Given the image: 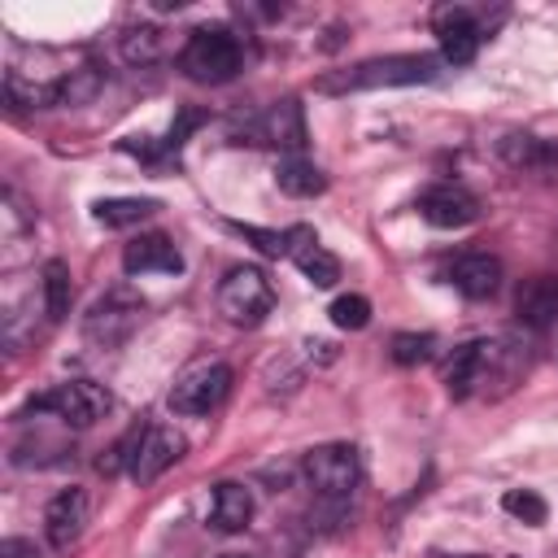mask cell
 <instances>
[{
    "label": "cell",
    "mask_w": 558,
    "mask_h": 558,
    "mask_svg": "<svg viewBox=\"0 0 558 558\" xmlns=\"http://www.w3.org/2000/svg\"><path fill=\"white\" fill-rule=\"evenodd\" d=\"M436 74H440V57H432V52H397V57H371V61H357L349 70L323 74L318 92L344 96V92H375V87H414V83H432Z\"/></svg>",
    "instance_id": "1"
},
{
    "label": "cell",
    "mask_w": 558,
    "mask_h": 558,
    "mask_svg": "<svg viewBox=\"0 0 558 558\" xmlns=\"http://www.w3.org/2000/svg\"><path fill=\"white\" fill-rule=\"evenodd\" d=\"M240 61H244L240 39L231 31H222V26H196L187 35L183 52H179V70L192 83H209V87L231 83L240 74Z\"/></svg>",
    "instance_id": "2"
},
{
    "label": "cell",
    "mask_w": 558,
    "mask_h": 558,
    "mask_svg": "<svg viewBox=\"0 0 558 558\" xmlns=\"http://www.w3.org/2000/svg\"><path fill=\"white\" fill-rule=\"evenodd\" d=\"M275 310V288L262 266H231L218 283V314L235 327H257Z\"/></svg>",
    "instance_id": "3"
},
{
    "label": "cell",
    "mask_w": 558,
    "mask_h": 558,
    "mask_svg": "<svg viewBox=\"0 0 558 558\" xmlns=\"http://www.w3.org/2000/svg\"><path fill=\"white\" fill-rule=\"evenodd\" d=\"M301 475H305V484L314 488L318 501H349V493L362 480V462H357L353 445L331 440V445H318L301 458Z\"/></svg>",
    "instance_id": "4"
},
{
    "label": "cell",
    "mask_w": 558,
    "mask_h": 558,
    "mask_svg": "<svg viewBox=\"0 0 558 558\" xmlns=\"http://www.w3.org/2000/svg\"><path fill=\"white\" fill-rule=\"evenodd\" d=\"M109 405H113V401H109V392H105L100 384H92V379H65V384H57V388L31 397V401L22 405V414H57V418L70 423V427H92L96 418L109 414Z\"/></svg>",
    "instance_id": "5"
},
{
    "label": "cell",
    "mask_w": 558,
    "mask_h": 558,
    "mask_svg": "<svg viewBox=\"0 0 558 558\" xmlns=\"http://www.w3.org/2000/svg\"><path fill=\"white\" fill-rule=\"evenodd\" d=\"M231 392V366L227 362H196L187 366L174 388H170V410L174 414H187V418H201L209 410H218Z\"/></svg>",
    "instance_id": "6"
},
{
    "label": "cell",
    "mask_w": 558,
    "mask_h": 558,
    "mask_svg": "<svg viewBox=\"0 0 558 558\" xmlns=\"http://www.w3.org/2000/svg\"><path fill=\"white\" fill-rule=\"evenodd\" d=\"M140 314H144L140 296H131V292L118 288V292H109V296H100V301L92 305L83 331H87V340H96L100 349H113V344H122V340L135 331Z\"/></svg>",
    "instance_id": "7"
},
{
    "label": "cell",
    "mask_w": 558,
    "mask_h": 558,
    "mask_svg": "<svg viewBox=\"0 0 558 558\" xmlns=\"http://www.w3.org/2000/svg\"><path fill=\"white\" fill-rule=\"evenodd\" d=\"M436 39H440V61L466 65V61H475V52L484 44V31H480L471 9L445 4V9H436Z\"/></svg>",
    "instance_id": "8"
},
{
    "label": "cell",
    "mask_w": 558,
    "mask_h": 558,
    "mask_svg": "<svg viewBox=\"0 0 558 558\" xmlns=\"http://www.w3.org/2000/svg\"><path fill=\"white\" fill-rule=\"evenodd\" d=\"M418 214H423L432 227L453 231V227H471V222L480 218V201H475L466 187H458V183H436V187H427V192L418 196Z\"/></svg>",
    "instance_id": "9"
},
{
    "label": "cell",
    "mask_w": 558,
    "mask_h": 558,
    "mask_svg": "<svg viewBox=\"0 0 558 558\" xmlns=\"http://www.w3.org/2000/svg\"><path fill=\"white\" fill-rule=\"evenodd\" d=\"M183 458V436L174 432V427H144V440H140V449H135V458H131V480L135 484H153L161 471H170L174 462Z\"/></svg>",
    "instance_id": "10"
},
{
    "label": "cell",
    "mask_w": 558,
    "mask_h": 558,
    "mask_svg": "<svg viewBox=\"0 0 558 558\" xmlns=\"http://www.w3.org/2000/svg\"><path fill=\"white\" fill-rule=\"evenodd\" d=\"M87 527V493L83 488H61L48 510H44V536L52 549H70Z\"/></svg>",
    "instance_id": "11"
},
{
    "label": "cell",
    "mask_w": 558,
    "mask_h": 558,
    "mask_svg": "<svg viewBox=\"0 0 558 558\" xmlns=\"http://www.w3.org/2000/svg\"><path fill=\"white\" fill-rule=\"evenodd\" d=\"M514 318L527 331H549L558 323V275H532L514 292Z\"/></svg>",
    "instance_id": "12"
},
{
    "label": "cell",
    "mask_w": 558,
    "mask_h": 558,
    "mask_svg": "<svg viewBox=\"0 0 558 558\" xmlns=\"http://www.w3.org/2000/svg\"><path fill=\"white\" fill-rule=\"evenodd\" d=\"M253 144H279L288 148V157H296L305 148V118H301V105L296 100H279L270 105L253 126H248Z\"/></svg>",
    "instance_id": "13"
},
{
    "label": "cell",
    "mask_w": 558,
    "mask_h": 558,
    "mask_svg": "<svg viewBox=\"0 0 558 558\" xmlns=\"http://www.w3.org/2000/svg\"><path fill=\"white\" fill-rule=\"evenodd\" d=\"M122 266H126V275H179L183 270V257H179V248H174L170 235L144 231V235H135L122 248Z\"/></svg>",
    "instance_id": "14"
},
{
    "label": "cell",
    "mask_w": 558,
    "mask_h": 558,
    "mask_svg": "<svg viewBox=\"0 0 558 558\" xmlns=\"http://www.w3.org/2000/svg\"><path fill=\"white\" fill-rule=\"evenodd\" d=\"M288 257L296 262V270H301L314 288H331V283L340 279V262H336V253H327V248L314 240L310 227H292V231H288Z\"/></svg>",
    "instance_id": "15"
},
{
    "label": "cell",
    "mask_w": 558,
    "mask_h": 558,
    "mask_svg": "<svg viewBox=\"0 0 558 558\" xmlns=\"http://www.w3.org/2000/svg\"><path fill=\"white\" fill-rule=\"evenodd\" d=\"M449 283L471 296V301H484L501 288V262L488 257V253H462L453 266H449Z\"/></svg>",
    "instance_id": "16"
},
{
    "label": "cell",
    "mask_w": 558,
    "mask_h": 558,
    "mask_svg": "<svg viewBox=\"0 0 558 558\" xmlns=\"http://www.w3.org/2000/svg\"><path fill=\"white\" fill-rule=\"evenodd\" d=\"M253 519V493L235 480L214 484V501H209V523L218 532H244Z\"/></svg>",
    "instance_id": "17"
},
{
    "label": "cell",
    "mask_w": 558,
    "mask_h": 558,
    "mask_svg": "<svg viewBox=\"0 0 558 558\" xmlns=\"http://www.w3.org/2000/svg\"><path fill=\"white\" fill-rule=\"evenodd\" d=\"M275 183H279V192H288L296 201H310V196H323L327 192V174L314 161H305L301 153L296 157H283L275 166Z\"/></svg>",
    "instance_id": "18"
},
{
    "label": "cell",
    "mask_w": 558,
    "mask_h": 558,
    "mask_svg": "<svg viewBox=\"0 0 558 558\" xmlns=\"http://www.w3.org/2000/svg\"><path fill=\"white\" fill-rule=\"evenodd\" d=\"M153 209H157V201H148V196H105V201L92 205V218L105 222V227H135Z\"/></svg>",
    "instance_id": "19"
},
{
    "label": "cell",
    "mask_w": 558,
    "mask_h": 558,
    "mask_svg": "<svg viewBox=\"0 0 558 558\" xmlns=\"http://www.w3.org/2000/svg\"><path fill=\"white\" fill-rule=\"evenodd\" d=\"M70 301H74V283H70V266L61 257L44 262V310L52 323H61L70 314Z\"/></svg>",
    "instance_id": "20"
},
{
    "label": "cell",
    "mask_w": 558,
    "mask_h": 558,
    "mask_svg": "<svg viewBox=\"0 0 558 558\" xmlns=\"http://www.w3.org/2000/svg\"><path fill=\"white\" fill-rule=\"evenodd\" d=\"M475 362H480V340H466L453 349V357L445 362V388L453 401L471 397L475 392Z\"/></svg>",
    "instance_id": "21"
},
{
    "label": "cell",
    "mask_w": 558,
    "mask_h": 558,
    "mask_svg": "<svg viewBox=\"0 0 558 558\" xmlns=\"http://www.w3.org/2000/svg\"><path fill=\"white\" fill-rule=\"evenodd\" d=\"M501 157H506L510 166H545V161L554 157V148L541 144L536 135H506V140H501Z\"/></svg>",
    "instance_id": "22"
},
{
    "label": "cell",
    "mask_w": 558,
    "mask_h": 558,
    "mask_svg": "<svg viewBox=\"0 0 558 558\" xmlns=\"http://www.w3.org/2000/svg\"><path fill=\"white\" fill-rule=\"evenodd\" d=\"M327 314H331V323H336L340 331H362V327L371 323V301L357 296V292H349V296H336Z\"/></svg>",
    "instance_id": "23"
},
{
    "label": "cell",
    "mask_w": 558,
    "mask_h": 558,
    "mask_svg": "<svg viewBox=\"0 0 558 558\" xmlns=\"http://www.w3.org/2000/svg\"><path fill=\"white\" fill-rule=\"evenodd\" d=\"M501 510L506 514H514L519 523H545V514H549V506H545V497H536L532 488H510L506 497H501Z\"/></svg>",
    "instance_id": "24"
},
{
    "label": "cell",
    "mask_w": 558,
    "mask_h": 558,
    "mask_svg": "<svg viewBox=\"0 0 558 558\" xmlns=\"http://www.w3.org/2000/svg\"><path fill=\"white\" fill-rule=\"evenodd\" d=\"M432 344H436V336H418V331H397L392 336V362L397 366H418V362H427L432 357Z\"/></svg>",
    "instance_id": "25"
},
{
    "label": "cell",
    "mask_w": 558,
    "mask_h": 558,
    "mask_svg": "<svg viewBox=\"0 0 558 558\" xmlns=\"http://www.w3.org/2000/svg\"><path fill=\"white\" fill-rule=\"evenodd\" d=\"M231 231L253 240L266 257H288V231H266V227H253V222H231Z\"/></svg>",
    "instance_id": "26"
},
{
    "label": "cell",
    "mask_w": 558,
    "mask_h": 558,
    "mask_svg": "<svg viewBox=\"0 0 558 558\" xmlns=\"http://www.w3.org/2000/svg\"><path fill=\"white\" fill-rule=\"evenodd\" d=\"M122 52H126L131 61H153V57H157V31H153V26L126 31V39H122Z\"/></svg>",
    "instance_id": "27"
},
{
    "label": "cell",
    "mask_w": 558,
    "mask_h": 558,
    "mask_svg": "<svg viewBox=\"0 0 558 558\" xmlns=\"http://www.w3.org/2000/svg\"><path fill=\"white\" fill-rule=\"evenodd\" d=\"M0 558H39V549L26 536H4L0 541Z\"/></svg>",
    "instance_id": "28"
},
{
    "label": "cell",
    "mask_w": 558,
    "mask_h": 558,
    "mask_svg": "<svg viewBox=\"0 0 558 558\" xmlns=\"http://www.w3.org/2000/svg\"><path fill=\"white\" fill-rule=\"evenodd\" d=\"M218 558H244V554H218Z\"/></svg>",
    "instance_id": "29"
}]
</instances>
